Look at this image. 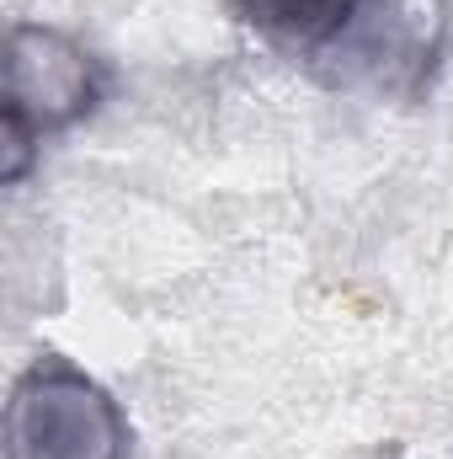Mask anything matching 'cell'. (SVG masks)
I'll list each match as a JSON object with an SVG mask.
<instances>
[{"label":"cell","instance_id":"1","mask_svg":"<svg viewBox=\"0 0 453 459\" xmlns=\"http://www.w3.org/2000/svg\"><path fill=\"white\" fill-rule=\"evenodd\" d=\"M113 91L107 59L75 32L48 22H16L5 38V97H0V177L16 187L48 139L81 128Z\"/></svg>","mask_w":453,"mask_h":459},{"label":"cell","instance_id":"2","mask_svg":"<svg viewBox=\"0 0 453 459\" xmlns=\"http://www.w3.org/2000/svg\"><path fill=\"white\" fill-rule=\"evenodd\" d=\"M5 459H133V428L102 379L43 352L11 385Z\"/></svg>","mask_w":453,"mask_h":459},{"label":"cell","instance_id":"3","mask_svg":"<svg viewBox=\"0 0 453 459\" xmlns=\"http://www.w3.org/2000/svg\"><path fill=\"white\" fill-rule=\"evenodd\" d=\"M443 5L438 0H368L337 48L315 59L326 86H363L379 97L416 102L432 86L443 54Z\"/></svg>","mask_w":453,"mask_h":459},{"label":"cell","instance_id":"4","mask_svg":"<svg viewBox=\"0 0 453 459\" xmlns=\"http://www.w3.org/2000/svg\"><path fill=\"white\" fill-rule=\"evenodd\" d=\"M363 5L368 0H235V16L272 48L315 65L326 48H337L346 38Z\"/></svg>","mask_w":453,"mask_h":459},{"label":"cell","instance_id":"5","mask_svg":"<svg viewBox=\"0 0 453 459\" xmlns=\"http://www.w3.org/2000/svg\"><path fill=\"white\" fill-rule=\"evenodd\" d=\"M384 459H400V455H384Z\"/></svg>","mask_w":453,"mask_h":459}]
</instances>
